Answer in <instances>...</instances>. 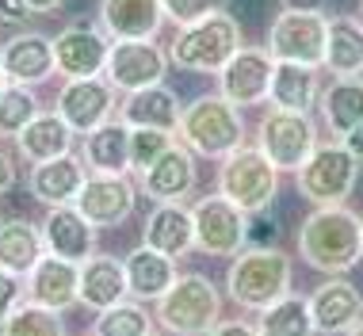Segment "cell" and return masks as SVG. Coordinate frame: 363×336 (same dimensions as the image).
I'll list each match as a JSON object with an SVG mask.
<instances>
[{
    "instance_id": "6da1fadb",
    "label": "cell",
    "mask_w": 363,
    "mask_h": 336,
    "mask_svg": "<svg viewBox=\"0 0 363 336\" xmlns=\"http://www.w3.org/2000/svg\"><path fill=\"white\" fill-rule=\"evenodd\" d=\"M298 256L321 275H345L363 260V218L340 206H313L298 225Z\"/></svg>"
},
{
    "instance_id": "7a4b0ae2",
    "label": "cell",
    "mask_w": 363,
    "mask_h": 336,
    "mask_svg": "<svg viewBox=\"0 0 363 336\" xmlns=\"http://www.w3.org/2000/svg\"><path fill=\"white\" fill-rule=\"evenodd\" d=\"M291 256L268 245H252L233 256L230 271H225V294L241 310H268L272 302L291 294Z\"/></svg>"
},
{
    "instance_id": "3957f363",
    "label": "cell",
    "mask_w": 363,
    "mask_h": 336,
    "mask_svg": "<svg viewBox=\"0 0 363 336\" xmlns=\"http://www.w3.org/2000/svg\"><path fill=\"white\" fill-rule=\"evenodd\" d=\"M176 142H184L195 157H207V161L230 157L233 150L245 145V123H241L238 103H230L222 92L195 96L180 115Z\"/></svg>"
},
{
    "instance_id": "277c9868",
    "label": "cell",
    "mask_w": 363,
    "mask_h": 336,
    "mask_svg": "<svg viewBox=\"0 0 363 336\" xmlns=\"http://www.w3.org/2000/svg\"><path fill=\"white\" fill-rule=\"evenodd\" d=\"M245 46V31L230 12H214L207 19L191 27H180L176 38L169 43V57L176 69H188V73H214L218 77L230 57Z\"/></svg>"
},
{
    "instance_id": "5b68a950",
    "label": "cell",
    "mask_w": 363,
    "mask_h": 336,
    "mask_svg": "<svg viewBox=\"0 0 363 336\" xmlns=\"http://www.w3.org/2000/svg\"><path fill=\"white\" fill-rule=\"evenodd\" d=\"M157 325L169 336H207L222 321V294L207 275L188 271L157 298Z\"/></svg>"
},
{
    "instance_id": "8992f818",
    "label": "cell",
    "mask_w": 363,
    "mask_h": 336,
    "mask_svg": "<svg viewBox=\"0 0 363 336\" xmlns=\"http://www.w3.org/2000/svg\"><path fill=\"white\" fill-rule=\"evenodd\" d=\"M218 195H225L245 214H264L279 195V168L264 157L260 145H241L222 157L218 168Z\"/></svg>"
},
{
    "instance_id": "52a82bcc",
    "label": "cell",
    "mask_w": 363,
    "mask_h": 336,
    "mask_svg": "<svg viewBox=\"0 0 363 336\" xmlns=\"http://www.w3.org/2000/svg\"><path fill=\"white\" fill-rule=\"evenodd\" d=\"M359 157L345 142H321L310 153V161L298 168V195L313 206H340L356 191L359 180Z\"/></svg>"
},
{
    "instance_id": "ba28073f",
    "label": "cell",
    "mask_w": 363,
    "mask_h": 336,
    "mask_svg": "<svg viewBox=\"0 0 363 336\" xmlns=\"http://www.w3.org/2000/svg\"><path fill=\"white\" fill-rule=\"evenodd\" d=\"M329 46V16L310 8H283L268 27V54L276 62H294L310 69H325Z\"/></svg>"
},
{
    "instance_id": "9c48e42d",
    "label": "cell",
    "mask_w": 363,
    "mask_h": 336,
    "mask_svg": "<svg viewBox=\"0 0 363 336\" xmlns=\"http://www.w3.org/2000/svg\"><path fill=\"white\" fill-rule=\"evenodd\" d=\"M257 145L264 150L279 172H298L310 161V153L321 145L318 123L306 111H283V107H268L257 126Z\"/></svg>"
},
{
    "instance_id": "30bf717a",
    "label": "cell",
    "mask_w": 363,
    "mask_h": 336,
    "mask_svg": "<svg viewBox=\"0 0 363 336\" xmlns=\"http://www.w3.org/2000/svg\"><path fill=\"white\" fill-rule=\"evenodd\" d=\"M195 249L203 256H238L249 241V214L233 206L225 195H207L191 206Z\"/></svg>"
},
{
    "instance_id": "8fae6325",
    "label": "cell",
    "mask_w": 363,
    "mask_h": 336,
    "mask_svg": "<svg viewBox=\"0 0 363 336\" xmlns=\"http://www.w3.org/2000/svg\"><path fill=\"white\" fill-rule=\"evenodd\" d=\"M169 65H172L169 50H161L153 38H123V43H111L104 77L111 81L115 92L130 96V92H142V88L164 84Z\"/></svg>"
},
{
    "instance_id": "7c38bea8",
    "label": "cell",
    "mask_w": 363,
    "mask_h": 336,
    "mask_svg": "<svg viewBox=\"0 0 363 336\" xmlns=\"http://www.w3.org/2000/svg\"><path fill=\"white\" fill-rule=\"evenodd\" d=\"M134 203H138V187L130 184V176L119 172H88V180L77 195V211L84 214L96 230H115L134 214Z\"/></svg>"
},
{
    "instance_id": "4fadbf2b",
    "label": "cell",
    "mask_w": 363,
    "mask_h": 336,
    "mask_svg": "<svg viewBox=\"0 0 363 336\" xmlns=\"http://www.w3.org/2000/svg\"><path fill=\"white\" fill-rule=\"evenodd\" d=\"M272 77H276V57L268 46H241L230 57V65L218 73V92L238 107H257L272 96Z\"/></svg>"
},
{
    "instance_id": "5bb4252c",
    "label": "cell",
    "mask_w": 363,
    "mask_h": 336,
    "mask_svg": "<svg viewBox=\"0 0 363 336\" xmlns=\"http://www.w3.org/2000/svg\"><path fill=\"white\" fill-rule=\"evenodd\" d=\"M111 57V38L104 35V27L73 23L65 31L54 35V65L65 81H81V77H100Z\"/></svg>"
},
{
    "instance_id": "9a60e30c",
    "label": "cell",
    "mask_w": 363,
    "mask_h": 336,
    "mask_svg": "<svg viewBox=\"0 0 363 336\" xmlns=\"http://www.w3.org/2000/svg\"><path fill=\"white\" fill-rule=\"evenodd\" d=\"M115 88L107 77H81V81H65L57 92L54 111L73 126L77 134H92L107 118H115Z\"/></svg>"
},
{
    "instance_id": "2e32d148",
    "label": "cell",
    "mask_w": 363,
    "mask_h": 336,
    "mask_svg": "<svg viewBox=\"0 0 363 336\" xmlns=\"http://www.w3.org/2000/svg\"><path fill=\"white\" fill-rule=\"evenodd\" d=\"M310 318L318 336H345L363 321V294L345 275H329V283L313 286L310 294Z\"/></svg>"
},
{
    "instance_id": "e0dca14e",
    "label": "cell",
    "mask_w": 363,
    "mask_h": 336,
    "mask_svg": "<svg viewBox=\"0 0 363 336\" xmlns=\"http://www.w3.org/2000/svg\"><path fill=\"white\" fill-rule=\"evenodd\" d=\"M199 168H195V153L184 142H172L157 161L138 176V187L145 191V199L153 203H184L195 191Z\"/></svg>"
},
{
    "instance_id": "ac0fdd59",
    "label": "cell",
    "mask_w": 363,
    "mask_h": 336,
    "mask_svg": "<svg viewBox=\"0 0 363 336\" xmlns=\"http://www.w3.org/2000/svg\"><path fill=\"white\" fill-rule=\"evenodd\" d=\"M38 230H43V241H46V252L50 256H62V260H73V264H84L88 256H96L100 230L77 211V203L46 206V218Z\"/></svg>"
},
{
    "instance_id": "d6986e66",
    "label": "cell",
    "mask_w": 363,
    "mask_h": 336,
    "mask_svg": "<svg viewBox=\"0 0 363 336\" xmlns=\"http://www.w3.org/2000/svg\"><path fill=\"white\" fill-rule=\"evenodd\" d=\"M0 69L12 84H43L57 73L54 65V38L43 31H16L0 46Z\"/></svg>"
},
{
    "instance_id": "ffe728a7",
    "label": "cell",
    "mask_w": 363,
    "mask_h": 336,
    "mask_svg": "<svg viewBox=\"0 0 363 336\" xmlns=\"http://www.w3.org/2000/svg\"><path fill=\"white\" fill-rule=\"evenodd\" d=\"M27 302H38L57 313H69L73 306H81V264L46 252L27 275Z\"/></svg>"
},
{
    "instance_id": "44dd1931",
    "label": "cell",
    "mask_w": 363,
    "mask_h": 336,
    "mask_svg": "<svg viewBox=\"0 0 363 336\" xmlns=\"http://www.w3.org/2000/svg\"><path fill=\"white\" fill-rule=\"evenodd\" d=\"M88 172H92V168L84 164V157L62 153V157H54V161L31 164V176H27V191H31V199H38L43 206L77 203V195H81Z\"/></svg>"
},
{
    "instance_id": "7402d4cb",
    "label": "cell",
    "mask_w": 363,
    "mask_h": 336,
    "mask_svg": "<svg viewBox=\"0 0 363 336\" xmlns=\"http://www.w3.org/2000/svg\"><path fill=\"white\" fill-rule=\"evenodd\" d=\"M96 19L111 43H123V38H157L169 16L161 0H100Z\"/></svg>"
},
{
    "instance_id": "603a6c76",
    "label": "cell",
    "mask_w": 363,
    "mask_h": 336,
    "mask_svg": "<svg viewBox=\"0 0 363 336\" xmlns=\"http://www.w3.org/2000/svg\"><path fill=\"white\" fill-rule=\"evenodd\" d=\"M142 241L150 245V249L172 256V260H180V256H188L195 249V218L191 211L184 203H157L150 211V218L142 225Z\"/></svg>"
},
{
    "instance_id": "cb8c5ba5",
    "label": "cell",
    "mask_w": 363,
    "mask_h": 336,
    "mask_svg": "<svg viewBox=\"0 0 363 336\" xmlns=\"http://www.w3.org/2000/svg\"><path fill=\"white\" fill-rule=\"evenodd\" d=\"M126 264V286H130V298L138 302H157L164 291L176 283V260L164 252L150 249V245H138L123 256Z\"/></svg>"
},
{
    "instance_id": "d4e9b609",
    "label": "cell",
    "mask_w": 363,
    "mask_h": 336,
    "mask_svg": "<svg viewBox=\"0 0 363 336\" xmlns=\"http://www.w3.org/2000/svg\"><path fill=\"white\" fill-rule=\"evenodd\" d=\"M130 294L126 286V264L107 252H96L81 264V306L84 310H107Z\"/></svg>"
},
{
    "instance_id": "484cf974",
    "label": "cell",
    "mask_w": 363,
    "mask_h": 336,
    "mask_svg": "<svg viewBox=\"0 0 363 336\" xmlns=\"http://www.w3.org/2000/svg\"><path fill=\"white\" fill-rule=\"evenodd\" d=\"M318 111L325 130L345 142L356 126H363V77H337L329 88H321Z\"/></svg>"
},
{
    "instance_id": "4316f807",
    "label": "cell",
    "mask_w": 363,
    "mask_h": 336,
    "mask_svg": "<svg viewBox=\"0 0 363 336\" xmlns=\"http://www.w3.org/2000/svg\"><path fill=\"white\" fill-rule=\"evenodd\" d=\"M73 138L77 130L57 111H38L35 123H27L23 134L16 138V150L27 164H43L62 153H73Z\"/></svg>"
},
{
    "instance_id": "83f0119b",
    "label": "cell",
    "mask_w": 363,
    "mask_h": 336,
    "mask_svg": "<svg viewBox=\"0 0 363 336\" xmlns=\"http://www.w3.org/2000/svg\"><path fill=\"white\" fill-rule=\"evenodd\" d=\"M84 164L92 172H130V123H123L119 115L107 118L104 126H96L92 134H84Z\"/></svg>"
},
{
    "instance_id": "f1b7e54d",
    "label": "cell",
    "mask_w": 363,
    "mask_h": 336,
    "mask_svg": "<svg viewBox=\"0 0 363 336\" xmlns=\"http://www.w3.org/2000/svg\"><path fill=\"white\" fill-rule=\"evenodd\" d=\"M180 115H184V103L176 100L172 88L164 84H153V88H142V92H130L119 107V118L130 126H157V130H172L180 126Z\"/></svg>"
},
{
    "instance_id": "f546056e",
    "label": "cell",
    "mask_w": 363,
    "mask_h": 336,
    "mask_svg": "<svg viewBox=\"0 0 363 336\" xmlns=\"http://www.w3.org/2000/svg\"><path fill=\"white\" fill-rule=\"evenodd\" d=\"M272 107L283 111H313L321 100V77L310 65H294V62H276V77H272Z\"/></svg>"
},
{
    "instance_id": "4dcf8cb0",
    "label": "cell",
    "mask_w": 363,
    "mask_h": 336,
    "mask_svg": "<svg viewBox=\"0 0 363 336\" xmlns=\"http://www.w3.org/2000/svg\"><path fill=\"white\" fill-rule=\"evenodd\" d=\"M43 256H46V241L38 225H31L27 218L0 222V268L4 271H16L27 279Z\"/></svg>"
},
{
    "instance_id": "1f68e13d",
    "label": "cell",
    "mask_w": 363,
    "mask_h": 336,
    "mask_svg": "<svg viewBox=\"0 0 363 336\" xmlns=\"http://www.w3.org/2000/svg\"><path fill=\"white\" fill-rule=\"evenodd\" d=\"M325 69L329 77H363V19L356 16L329 19Z\"/></svg>"
},
{
    "instance_id": "d6a6232c",
    "label": "cell",
    "mask_w": 363,
    "mask_h": 336,
    "mask_svg": "<svg viewBox=\"0 0 363 336\" xmlns=\"http://www.w3.org/2000/svg\"><path fill=\"white\" fill-rule=\"evenodd\" d=\"M257 329L260 336H318L310 318V298H298V294H287V298L272 302L268 310H260Z\"/></svg>"
},
{
    "instance_id": "836d02e7",
    "label": "cell",
    "mask_w": 363,
    "mask_h": 336,
    "mask_svg": "<svg viewBox=\"0 0 363 336\" xmlns=\"http://www.w3.org/2000/svg\"><path fill=\"white\" fill-rule=\"evenodd\" d=\"M153 321H157V318L145 310V302L123 298V302H115V306H107V310H100L92 336H150V332H153Z\"/></svg>"
},
{
    "instance_id": "e575fe53",
    "label": "cell",
    "mask_w": 363,
    "mask_h": 336,
    "mask_svg": "<svg viewBox=\"0 0 363 336\" xmlns=\"http://www.w3.org/2000/svg\"><path fill=\"white\" fill-rule=\"evenodd\" d=\"M38 96L31 84H12L0 92V138H19L23 134L27 123H35L38 118Z\"/></svg>"
},
{
    "instance_id": "d590c367",
    "label": "cell",
    "mask_w": 363,
    "mask_h": 336,
    "mask_svg": "<svg viewBox=\"0 0 363 336\" xmlns=\"http://www.w3.org/2000/svg\"><path fill=\"white\" fill-rule=\"evenodd\" d=\"M0 336H65V313L46 310L38 302H23L0 325Z\"/></svg>"
},
{
    "instance_id": "8d00e7d4",
    "label": "cell",
    "mask_w": 363,
    "mask_h": 336,
    "mask_svg": "<svg viewBox=\"0 0 363 336\" xmlns=\"http://www.w3.org/2000/svg\"><path fill=\"white\" fill-rule=\"evenodd\" d=\"M172 142H176L172 130H157V126H130V172L142 176Z\"/></svg>"
},
{
    "instance_id": "74e56055",
    "label": "cell",
    "mask_w": 363,
    "mask_h": 336,
    "mask_svg": "<svg viewBox=\"0 0 363 336\" xmlns=\"http://www.w3.org/2000/svg\"><path fill=\"white\" fill-rule=\"evenodd\" d=\"M161 4H164V16H169L176 27H191V23H199V19L222 12L225 0H161Z\"/></svg>"
},
{
    "instance_id": "f35d334b",
    "label": "cell",
    "mask_w": 363,
    "mask_h": 336,
    "mask_svg": "<svg viewBox=\"0 0 363 336\" xmlns=\"http://www.w3.org/2000/svg\"><path fill=\"white\" fill-rule=\"evenodd\" d=\"M27 302V279L16 271H4L0 268V325H4L19 306Z\"/></svg>"
},
{
    "instance_id": "ab89813d",
    "label": "cell",
    "mask_w": 363,
    "mask_h": 336,
    "mask_svg": "<svg viewBox=\"0 0 363 336\" xmlns=\"http://www.w3.org/2000/svg\"><path fill=\"white\" fill-rule=\"evenodd\" d=\"M35 12L27 8V0H0V19L4 23H27Z\"/></svg>"
},
{
    "instance_id": "60d3db41",
    "label": "cell",
    "mask_w": 363,
    "mask_h": 336,
    "mask_svg": "<svg viewBox=\"0 0 363 336\" xmlns=\"http://www.w3.org/2000/svg\"><path fill=\"white\" fill-rule=\"evenodd\" d=\"M207 336H260V329L249 321H218Z\"/></svg>"
},
{
    "instance_id": "b9f144b4",
    "label": "cell",
    "mask_w": 363,
    "mask_h": 336,
    "mask_svg": "<svg viewBox=\"0 0 363 336\" xmlns=\"http://www.w3.org/2000/svg\"><path fill=\"white\" fill-rule=\"evenodd\" d=\"M12 184H16V161H12L4 150H0V195L12 191Z\"/></svg>"
},
{
    "instance_id": "7bdbcfd3",
    "label": "cell",
    "mask_w": 363,
    "mask_h": 336,
    "mask_svg": "<svg viewBox=\"0 0 363 336\" xmlns=\"http://www.w3.org/2000/svg\"><path fill=\"white\" fill-rule=\"evenodd\" d=\"M65 0H27V8H31L35 16H50V12H57Z\"/></svg>"
},
{
    "instance_id": "ee69618b",
    "label": "cell",
    "mask_w": 363,
    "mask_h": 336,
    "mask_svg": "<svg viewBox=\"0 0 363 336\" xmlns=\"http://www.w3.org/2000/svg\"><path fill=\"white\" fill-rule=\"evenodd\" d=\"M345 145H348V150L363 161V126H356V130H352V134L345 138Z\"/></svg>"
},
{
    "instance_id": "f6af8a7d",
    "label": "cell",
    "mask_w": 363,
    "mask_h": 336,
    "mask_svg": "<svg viewBox=\"0 0 363 336\" xmlns=\"http://www.w3.org/2000/svg\"><path fill=\"white\" fill-rule=\"evenodd\" d=\"M291 8H310V12H325V0H291Z\"/></svg>"
},
{
    "instance_id": "bcb514c9",
    "label": "cell",
    "mask_w": 363,
    "mask_h": 336,
    "mask_svg": "<svg viewBox=\"0 0 363 336\" xmlns=\"http://www.w3.org/2000/svg\"><path fill=\"white\" fill-rule=\"evenodd\" d=\"M345 336H363V321H359V325H356V329H348V332H345Z\"/></svg>"
},
{
    "instance_id": "7dc6e473",
    "label": "cell",
    "mask_w": 363,
    "mask_h": 336,
    "mask_svg": "<svg viewBox=\"0 0 363 336\" xmlns=\"http://www.w3.org/2000/svg\"><path fill=\"white\" fill-rule=\"evenodd\" d=\"M4 88H8V77H4V69H0V92H4Z\"/></svg>"
},
{
    "instance_id": "c3c4849f",
    "label": "cell",
    "mask_w": 363,
    "mask_h": 336,
    "mask_svg": "<svg viewBox=\"0 0 363 336\" xmlns=\"http://www.w3.org/2000/svg\"><path fill=\"white\" fill-rule=\"evenodd\" d=\"M359 19H363V0H359Z\"/></svg>"
},
{
    "instance_id": "681fc988",
    "label": "cell",
    "mask_w": 363,
    "mask_h": 336,
    "mask_svg": "<svg viewBox=\"0 0 363 336\" xmlns=\"http://www.w3.org/2000/svg\"><path fill=\"white\" fill-rule=\"evenodd\" d=\"M150 336H157V332H150Z\"/></svg>"
},
{
    "instance_id": "f907efd6",
    "label": "cell",
    "mask_w": 363,
    "mask_h": 336,
    "mask_svg": "<svg viewBox=\"0 0 363 336\" xmlns=\"http://www.w3.org/2000/svg\"><path fill=\"white\" fill-rule=\"evenodd\" d=\"M0 46H4V43H0Z\"/></svg>"
}]
</instances>
